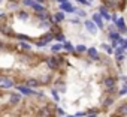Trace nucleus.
Returning a JSON list of instances; mask_svg holds the SVG:
<instances>
[{
    "mask_svg": "<svg viewBox=\"0 0 127 117\" xmlns=\"http://www.w3.org/2000/svg\"><path fill=\"white\" fill-rule=\"evenodd\" d=\"M120 36H121V35L117 33V32H111V33H108V39H109V41H118Z\"/></svg>",
    "mask_w": 127,
    "mask_h": 117,
    "instance_id": "obj_20",
    "label": "nucleus"
},
{
    "mask_svg": "<svg viewBox=\"0 0 127 117\" xmlns=\"http://www.w3.org/2000/svg\"><path fill=\"white\" fill-rule=\"evenodd\" d=\"M111 32H117V27H115V24H114V23L108 24V33H111Z\"/></svg>",
    "mask_w": 127,
    "mask_h": 117,
    "instance_id": "obj_23",
    "label": "nucleus"
},
{
    "mask_svg": "<svg viewBox=\"0 0 127 117\" xmlns=\"http://www.w3.org/2000/svg\"><path fill=\"white\" fill-rule=\"evenodd\" d=\"M123 47H124V48L127 50V39H124V45H123Z\"/></svg>",
    "mask_w": 127,
    "mask_h": 117,
    "instance_id": "obj_26",
    "label": "nucleus"
},
{
    "mask_svg": "<svg viewBox=\"0 0 127 117\" xmlns=\"http://www.w3.org/2000/svg\"><path fill=\"white\" fill-rule=\"evenodd\" d=\"M115 60H117V63L120 65L121 62H124V60H126V56H124V54H120V56H115Z\"/></svg>",
    "mask_w": 127,
    "mask_h": 117,
    "instance_id": "obj_22",
    "label": "nucleus"
},
{
    "mask_svg": "<svg viewBox=\"0 0 127 117\" xmlns=\"http://www.w3.org/2000/svg\"><path fill=\"white\" fill-rule=\"evenodd\" d=\"M114 102H115V98H114V96H106V98L102 101V107H103V108H109Z\"/></svg>",
    "mask_w": 127,
    "mask_h": 117,
    "instance_id": "obj_13",
    "label": "nucleus"
},
{
    "mask_svg": "<svg viewBox=\"0 0 127 117\" xmlns=\"http://www.w3.org/2000/svg\"><path fill=\"white\" fill-rule=\"evenodd\" d=\"M23 96L15 89L0 87V117H12L15 108L21 104Z\"/></svg>",
    "mask_w": 127,
    "mask_h": 117,
    "instance_id": "obj_3",
    "label": "nucleus"
},
{
    "mask_svg": "<svg viewBox=\"0 0 127 117\" xmlns=\"http://www.w3.org/2000/svg\"><path fill=\"white\" fill-rule=\"evenodd\" d=\"M100 48H102L106 54H114V50H112V47H111L109 44H102V45H100Z\"/></svg>",
    "mask_w": 127,
    "mask_h": 117,
    "instance_id": "obj_18",
    "label": "nucleus"
},
{
    "mask_svg": "<svg viewBox=\"0 0 127 117\" xmlns=\"http://www.w3.org/2000/svg\"><path fill=\"white\" fill-rule=\"evenodd\" d=\"M52 24V12L37 14L29 8L18 6L12 11L0 12V38L45 48L54 41V35L49 32Z\"/></svg>",
    "mask_w": 127,
    "mask_h": 117,
    "instance_id": "obj_2",
    "label": "nucleus"
},
{
    "mask_svg": "<svg viewBox=\"0 0 127 117\" xmlns=\"http://www.w3.org/2000/svg\"><path fill=\"white\" fill-rule=\"evenodd\" d=\"M3 3H5V0H0V6H2Z\"/></svg>",
    "mask_w": 127,
    "mask_h": 117,
    "instance_id": "obj_27",
    "label": "nucleus"
},
{
    "mask_svg": "<svg viewBox=\"0 0 127 117\" xmlns=\"http://www.w3.org/2000/svg\"><path fill=\"white\" fill-rule=\"evenodd\" d=\"M103 86H105V89H114V87H117V78L112 77V75L105 77V80H103Z\"/></svg>",
    "mask_w": 127,
    "mask_h": 117,
    "instance_id": "obj_9",
    "label": "nucleus"
},
{
    "mask_svg": "<svg viewBox=\"0 0 127 117\" xmlns=\"http://www.w3.org/2000/svg\"><path fill=\"white\" fill-rule=\"evenodd\" d=\"M58 11L64 12V14H75L76 8H75V6H73L70 2H66V3H61V5H58Z\"/></svg>",
    "mask_w": 127,
    "mask_h": 117,
    "instance_id": "obj_5",
    "label": "nucleus"
},
{
    "mask_svg": "<svg viewBox=\"0 0 127 117\" xmlns=\"http://www.w3.org/2000/svg\"><path fill=\"white\" fill-rule=\"evenodd\" d=\"M87 2H88V3H91V5H93V2H94V0H87Z\"/></svg>",
    "mask_w": 127,
    "mask_h": 117,
    "instance_id": "obj_28",
    "label": "nucleus"
},
{
    "mask_svg": "<svg viewBox=\"0 0 127 117\" xmlns=\"http://www.w3.org/2000/svg\"><path fill=\"white\" fill-rule=\"evenodd\" d=\"M91 21L96 24V27H97L99 30H103V29H105V21L102 20V17H100L99 12H94V14L91 15Z\"/></svg>",
    "mask_w": 127,
    "mask_h": 117,
    "instance_id": "obj_7",
    "label": "nucleus"
},
{
    "mask_svg": "<svg viewBox=\"0 0 127 117\" xmlns=\"http://www.w3.org/2000/svg\"><path fill=\"white\" fill-rule=\"evenodd\" d=\"M97 12L100 14V17H102L103 21H111V12H109L105 6H99V8H97Z\"/></svg>",
    "mask_w": 127,
    "mask_h": 117,
    "instance_id": "obj_11",
    "label": "nucleus"
},
{
    "mask_svg": "<svg viewBox=\"0 0 127 117\" xmlns=\"http://www.w3.org/2000/svg\"><path fill=\"white\" fill-rule=\"evenodd\" d=\"M114 53H115V56H120V54H124L126 56V48L124 47H117L114 50Z\"/></svg>",
    "mask_w": 127,
    "mask_h": 117,
    "instance_id": "obj_21",
    "label": "nucleus"
},
{
    "mask_svg": "<svg viewBox=\"0 0 127 117\" xmlns=\"http://www.w3.org/2000/svg\"><path fill=\"white\" fill-rule=\"evenodd\" d=\"M117 95H118V96H124V95H127V84H123V86L117 90Z\"/></svg>",
    "mask_w": 127,
    "mask_h": 117,
    "instance_id": "obj_19",
    "label": "nucleus"
},
{
    "mask_svg": "<svg viewBox=\"0 0 127 117\" xmlns=\"http://www.w3.org/2000/svg\"><path fill=\"white\" fill-rule=\"evenodd\" d=\"M84 27H85V30H87L90 35H93V36H96L97 32H99V29L96 27V24H94L91 20H84Z\"/></svg>",
    "mask_w": 127,
    "mask_h": 117,
    "instance_id": "obj_6",
    "label": "nucleus"
},
{
    "mask_svg": "<svg viewBox=\"0 0 127 117\" xmlns=\"http://www.w3.org/2000/svg\"><path fill=\"white\" fill-rule=\"evenodd\" d=\"M87 48H88V47H85L84 44H79V45H76V47H75V54L82 56V54H85V53H87Z\"/></svg>",
    "mask_w": 127,
    "mask_h": 117,
    "instance_id": "obj_14",
    "label": "nucleus"
},
{
    "mask_svg": "<svg viewBox=\"0 0 127 117\" xmlns=\"http://www.w3.org/2000/svg\"><path fill=\"white\" fill-rule=\"evenodd\" d=\"M103 2H105V0H103Z\"/></svg>",
    "mask_w": 127,
    "mask_h": 117,
    "instance_id": "obj_30",
    "label": "nucleus"
},
{
    "mask_svg": "<svg viewBox=\"0 0 127 117\" xmlns=\"http://www.w3.org/2000/svg\"><path fill=\"white\" fill-rule=\"evenodd\" d=\"M126 84H127V81H126Z\"/></svg>",
    "mask_w": 127,
    "mask_h": 117,
    "instance_id": "obj_29",
    "label": "nucleus"
},
{
    "mask_svg": "<svg viewBox=\"0 0 127 117\" xmlns=\"http://www.w3.org/2000/svg\"><path fill=\"white\" fill-rule=\"evenodd\" d=\"M63 51V44H54L51 45V54H60Z\"/></svg>",
    "mask_w": 127,
    "mask_h": 117,
    "instance_id": "obj_15",
    "label": "nucleus"
},
{
    "mask_svg": "<svg viewBox=\"0 0 127 117\" xmlns=\"http://www.w3.org/2000/svg\"><path fill=\"white\" fill-rule=\"evenodd\" d=\"M52 20L55 24H61V23L66 21V14L61 12V11H55V12H52Z\"/></svg>",
    "mask_w": 127,
    "mask_h": 117,
    "instance_id": "obj_8",
    "label": "nucleus"
},
{
    "mask_svg": "<svg viewBox=\"0 0 127 117\" xmlns=\"http://www.w3.org/2000/svg\"><path fill=\"white\" fill-rule=\"evenodd\" d=\"M75 14H76V18H79V20H81V18H84V20H85V18H87V15H88V14H87V11H85V9H82V8H76Z\"/></svg>",
    "mask_w": 127,
    "mask_h": 117,
    "instance_id": "obj_16",
    "label": "nucleus"
},
{
    "mask_svg": "<svg viewBox=\"0 0 127 117\" xmlns=\"http://www.w3.org/2000/svg\"><path fill=\"white\" fill-rule=\"evenodd\" d=\"M120 80H121V81H124V83H126V81H127V77H126V75H121V77H120Z\"/></svg>",
    "mask_w": 127,
    "mask_h": 117,
    "instance_id": "obj_25",
    "label": "nucleus"
},
{
    "mask_svg": "<svg viewBox=\"0 0 127 117\" xmlns=\"http://www.w3.org/2000/svg\"><path fill=\"white\" fill-rule=\"evenodd\" d=\"M48 53L33 51L26 42L0 38V78L32 90L49 87L55 74L48 69Z\"/></svg>",
    "mask_w": 127,
    "mask_h": 117,
    "instance_id": "obj_1",
    "label": "nucleus"
},
{
    "mask_svg": "<svg viewBox=\"0 0 127 117\" xmlns=\"http://www.w3.org/2000/svg\"><path fill=\"white\" fill-rule=\"evenodd\" d=\"M63 51H66V54L73 56L75 54V45H72L70 41H66L64 44H63Z\"/></svg>",
    "mask_w": 127,
    "mask_h": 117,
    "instance_id": "obj_12",
    "label": "nucleus"
},
{
    "mask_svg": "<svg viewBox=\"0 0 127 117\" xmlns=\"http://www.w3.org/2000/svg\"><path fill=\"white\" fill-rule=\"evenodd\" d=\"M87 56H88V58L91 62H99L100 63V58H102V56H100V53H99V50L96 48V47H90V48H87V53H85Z\"/></svg>",
    "mask_w": 127,
    "mask_h": 117,
    "instance_id": "obj_4",
    "label": "nucleus"
},
{
    "mask_svg": "<svg viewBox=\"0 0 127 117\" xmlns=\"http://www.w3.org/2000/svg\"><path fill=\"white\" fill-rule=\"evenodd\" d=\"M99 114H100L99 108H90V110H87V116L85 117H97Z\"/></svg>",
    "mask_w": 127,
    "mask_h": 117,
    "instance_id": "obj_17",
    "label": "nucleus"
},
{
    "mask_svg": "<svg viewBox=\"0 0 127 117\" xmlns=\"http://www.w3.org/2000/svg\"><path fill=\"white\" fill-rule=\"evenodd\" d=\"M115 116H118V117H127V102H123V104H120L117 107Z\"/></svg>",
    "mask_w": 127,
    "mask_h": 117,
    "instance_id": "obj_10",
    "label": "nucleus"
},
{
    "mask_svg": "<svg viewBox=\"0 0 127 117\" xmlns=\"http://www.w3.org/2000/svg\"><path fill=\"white\" fill-rule=\"evenodd\" d=\"M66 2H69V0H54V3H58V5H61V3H66Z\"/></svg>",
    "mask_w": 127,
    "mask_h": 117,
    "instance_id": "obj_24",
    "label": "nucleus"
}]
</instances>
